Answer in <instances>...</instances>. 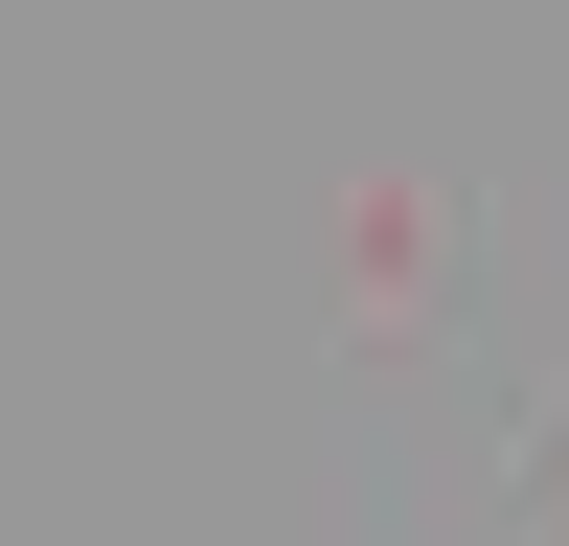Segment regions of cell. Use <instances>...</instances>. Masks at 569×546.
<instances>
[]
</instances>
